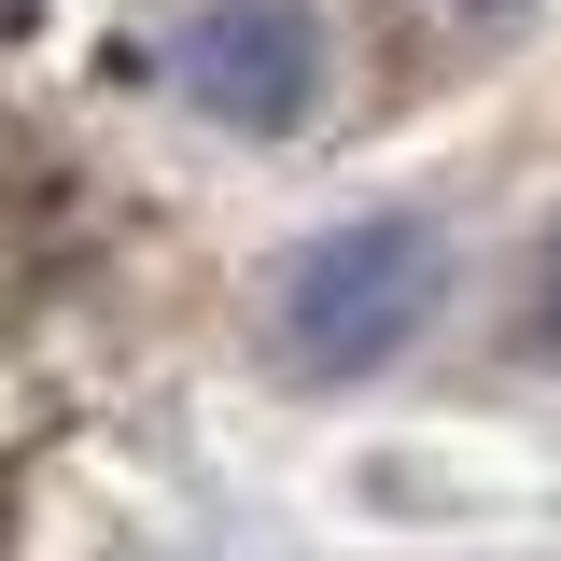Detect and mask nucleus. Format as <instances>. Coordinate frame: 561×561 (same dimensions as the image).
Here are the masks:
<instances>
[{
    "instance_id": "obj_2",
    "label": "nucleus",
    "mask_w": 561,
    "mask_h": 561,
    "mask_svg": "<svg viewBox=\"0 0 561 561\" xmlns=\"http://www.w3.org/2000/svg\"><path fill=\"white\" fill-rule=\"evenodd\" d=\"M323 14L309 0H197L183 28H169V84H183V113H210L225 140H295L323 113Z\"/></svg>"
},
{
    "instance_id": "obj_1",
    "label": "nucleus",
    "mask_w": 561,
    "mask_h": 561,
    "mask_svg": "<svg viewBox=\"0 0 561 561\" xmlns=\"http://www.w3.org/2000/svg\"><path fill=\"white\" fill-rule=\"evenodd\" d=\"M435 295H449V239H435L421 210H351V225H323V239L280 253L267 351L295 365V379L351 393V379H379V365L435 323Z\"/></svg>"
},
{
    "instance_id": "obj_4",
    "label": "nucleus",
    "mask_w": 561,
    "mask_h": 561,
    "mask_svg": "<svg viewBox=\"0 0 561 561\" xmlns=\"http://www.w3.org/2000/svg\"><path fill=\"white\" fill-rule=\"evenodd\" d=\"M449 14H463V28H519L534 0H449Z\"/></svg>"
},
{
    "instance_id": "obj_3",
    "label": "nucleus",
    "mask_w": 561,
    "mask_h": 561,
    "mask_svg": "<svg viewBox=\"0 0 561 561\" xmlns=\"http://www.w3.org/2000/svg\"><path fill=\"white\" fill-rule=\"evenodd\" d=\"M534 351L561 365V253H548V309H534Z\"/></svg>"
},
{
    "instance_id": "obj_5",
    "label": "nucleus",
    "mask_w": 561,
    "mask_h": 561,
    "mask_svg": "<svg viewBox=\"0 0 561 561\" xmlns=\"http://www.w3.org/2000/svg\"><path fill=\"white\" fill-rule=\"evenodd\" d=\"M0 548H14V491H0Z\"/></svg>"
}]
</instances>
